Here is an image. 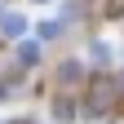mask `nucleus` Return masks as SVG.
<instances>
[{
    "label": "nucleus",
    "mask_w": 124,
    "mask_h": 124,
    "mask_svg": "<svg viewBox=\"0 0 124 124\" xmlns=\"http://www.w3.org/2000/svg\"><path fill=\"white\" fill-rule=\"evenodd\" d=\"M0 31H5L9 40H18L27 31V18H22V13H0Z\"/></svg>",
    "instance_id": "obj_1"
},
{
    "label": "nucleus",
    "mask_w": 124,
    "mask_h": 124,
    "mask_svg": "<svg viewBox=\"0 0 124 124\" xmlns=\"http://www.w3.org/2000/svg\"><path fill=\"white\" fill-rule=\"evenodd\" d=\"M18 62H22V67H36V62H40V44L36 40H22L18 44Z\"/></svg>",
    "instance_id": "obj_2"
},
{
    "label": "nucleus",
    "mask_w": 124,
    "mask_h": 124,
    "mask_svg": "<svg viewBox=\"0 0 124 124\" xmlns=\"http://www.w3.org/2000/svg\"><path fill=\"white\" fill-rule=\"evenodd\" d=\"M89 53H93V62H102V67H106V62H111V44H106V40H98Z\"/></svg>",
    "instance_id": "obj_3"
}]
</instances>
